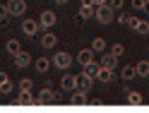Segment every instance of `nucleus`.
I'll return each mask as SVG.
<instances>
[{
  "label": "nucleus",
  "instance_id": "f257e3e1",
  "mask_svg": "<svg viewBox=\"0 0 149 113\" xmlns=\"http://www.w3.org/2000/svg\"><path fill=\"white\" fill-rule=\"evenodd\" d=\"M94 20H96L99 24H111V22H113V10H111V5H101V7H96Z\"/></svg>",
  "mask_w": 149,
  "mask_h": 113
},
{
  "label": "nucleus",
  "instance_id": "f03ea898",
  "mask_svg": "<svg viewBox=\"0 0 149 113\" xmlns=\"http://www.w3.org/2000/svg\"><path fill=\"white\" fill-rule=\"evenodd\" d=\"M17 106H36V96L31 94V89H19V96H15Z\"/></svg>",
  "mask_w": 149,
  "mask_h": 113
},
{
  "label": "nucleus",
  "instance_id": "7ed1b4c3",
  "mask_svg": "<svg viewBox=\"0 0 149 113\" xmlns=\"http://www.w3.org/2000/svg\"><path fill=\"white\" fill-rule=\"evenodd\" d=\"M55 22H58V17H55L53 10H43L41 17H39V24H41V29H53Z\"/></svg>",
  "mask_w": 149,
  "mask_h": 113
},
{
  "label": "nucleus",
  "instance_id": "20e7f679",
  "mask_svg": "<svg viewBox=\"0 0 149 113\" xmlns=\"http://www.w3.org/2000/svg\"><path fill=\"white\" fill-rule=\"evenodd\" d=\"M53 65H55L58 70H68L70 65H72V55H70V53H65V51L55 53V58H53Z\"/></svg>",
  "mask_w": 149,
  "mask_h": 113
},
{
  "label": "nucleus",
  "instance_id": "39448f33",
  "mask_svg": "<svg viewBox=\"0 0 149 113\" xmlns=\"http://www.w3.org/2000/svg\"><path fill=\"white\" fill-rule=\"evenodd\" d=\"M58 101V94H53V89H41L36 94V106H43V103H55Z\"/></svg>",
  "mask_w": 149,
  "mask_h": 113
},
{
  "label": "nucleus",
  "instance_id": "423d86ee",
  "mask_svg": "<svg viewBox=\"0 0 149 113\" xmlns=\"http://www.w3.org/2000/svg\"><path fill=\"white\" fill-rule=\"evenodd\" d=\"M91 80L89 75H84V72H79V75H74V89H82V91H89V87H91Z\"/></svg>",
  "mask_w": 149,
  "mask_h": 113
},
{
  "label": "nucleus",
  "instance_id": "0eeeda50",
  "mask_svg": "<svg viewBox=\"0 0 149 113\" xmlns=\"http://www.w3.org/2000/svg\"><path fill=\"white\" fill-rule=\"evenodd\" d=\"M39 29H41L39 20H24V22H22V31H24L26 36H36V34H39Z\"/></svg>",
  "mask_w": 149,
  "mask_h": 113
},
{
  "label": "nucleus",
  "instance_id": "6e6552de",
  "mask_svg": "<svg viewBox=\"0 0 149 113\" xmlns=\"http://www.w3.org/2000/svg\"><path fill=\"white\" fill-rule=\"evenodd\" d=\"M10 15H24L26 12V0H7Z\"/></svg>",
  "mask_w": 149,
  "mask_h": 113
},
{
  "label": "nucleus",
  "instance_id": "1a4fd4ad",
  "mask_svg": "<svg viewBox=\"0 0 149 113\" xmlns=\"http://www.w3.org/2000/svg\"><path fill=\"white\" fill-rule=\"evenodd\" d=\"M99 65H101V68H108V70H116V65H118V58H116V55L108 51V53H104V55H101Z\"/></svg>",
  "mask_w": 149,
  "mask_h": 113
},
{
  "label": "nucleus",
  "instance_id": "9d476101",
  "mask_svg": "<svg viewBox=\"0 0 149 113\" xmlns=\"http://www.w3.org/2000/svg\"><path fill=\"white\" fill-rule=\"evenodd\" d=\"M29 65H31V55L26 51H19L15 55V68H29Z\"/></svg>",
  "mask_w": 149,
  "mask_h": 113
},
{
  "label": "nucleus",
  "instance_id": "9b49d317",
  "mask_svg": "<svg viewBox=\"0 0 149 113\" xmlns=\"http://www.w3.org/2000/svg\"><path fill=\"white\" fill-rule=\"evenodd\" d=\"M55 43H58V39H55V34L53 31H46L43 36H41V46H43V48H55Z\"/></svg>",
  "mask_w": 149,
  "mask_h": 113
},
{
  "label": "nucleus",
  "instance_id": "f8f14e48",
  "mask_svg": "<svg viewBox=\"0 0 149 113\" xmlns=\"http://www.w3.org/2000/svg\"><path fill=\"white\" fill-rule=\"evenodd\" d=\"M74 60H77L79 65H87V63H91V60H94V51H91V48H84V51H79Z\"/></svg>",
  "mask_w": 149,
  "mask_h": 113
},
{
  "label": "nucleus",
  "instance_id": "ddd939ff",
  "mask_svg": "<svg viewBox=\"0 0 149 113\" xmlns=\"http://www.w3.org/2000/svg\"><path fill=\"white\" fill-rule=\"evenodd\" d=\"M82 68H84V70H82V72H84V75H89V77L94 80L96 75H99V70H101V65H99V63H94V60H91V63H87V65H82Z\"/></svg>",
  "mask_w": 149,
  "mask_h": 113
},
{
  "label": "nucleus",
  "instance_id": "4468645a",
  "mask_svg": "<svg viewBox=\"0 0 149 113\" xmlns=\"http://www.w3.org/2000/svg\"><path fill=\"white\" fill-rule=\"evenodd\" d=\"M125 101L130 103V106H139L144 99H142V94H139V91H125Z\"/></svg>",
  "mask_w": 149,
  "mask_h": 113
},
{
  "label": "nucleus",
  "instance_id": "2eb2a0df",
  "mask_svg": "<svg viewBox=\"0 0 149 113\" xmlns=\"http://www.w3.org/2000/svg\"><path fill=\"white\" fill-rule=\"evenodd\" d=\"M89 99H87V91H82V89H72V99H70V103L74 106V103H87Z\"/></svg>",
  "mask_w": 149,
  "mask_h": 113
},
{
  "label": "nucleus",
  "instance_id": "dca6fc26",
  "mask_svg": "<svg viewBox=\"0 0 149 113\" xmlns=\"http://www.w3.org/2000/svg\"><path fill=\"white\" fill-rule=\"evenodd\" d=\"M5 51L10 53V55H17V53L22 51V43H19V39H10V41H7V46H5Z\"/></svg>",
  "mask_w": 149,
  "mask_h": 113
},
{
  "label": "nucleus",
  "instance_id": "f3484780",
  "mask_svg": "<svg viewBox=\"0 0 149 113\" xmlns=\"http://www.w3.org/2000/svg\"><path fill=\"white\" fill-rule=\"evenodd\" d=\"M60 87H63V91H72L74 89V75H63Z\"/></svg>",
  "mask_w": 149,
  "mask_h": 113
},
{
  "label": "nucleus",
  "instance_id": "a211bd4d",
  "mask_svg": "<svg viewBox=\"0 0 149 113\" xmlns=\"http://www.w3.org/2000/svg\"><path fill=\"white\" fill-rule=\"evenodd\" d=\"M48 70H51V60H48V58H36V72L46 75Z\"/></svg>",
  "mask_w": 149,
  "mask_h": 113
},
{
  "label": "nucleus",
  "instance_id": "6ab92c4d",
  "mask_svg": "<svg viewBox=\"0 0 149 113\" xmlns=\"http://www.w3.org/2000/svg\"><path fill=\"white\" fill-rule=\"evenodd\" d=\"M135 68H137V77H149V60H139Z\"/></svg>",
  "mask_w": 149,
  "mask_h": 113
},
{
  "label": "nucleus",
  "instance_id": "aec40b11",
  "mask_svg": "<svg viewBox=\"0 0 149 113\" xmlns=\"http://www.w3.org/2000/svg\"><path fill=\"white\" fill-rule=\"evenodd\" d=\"M94 17V5H82L79 7V20H91Z\"/></svg>",
  "mask_w": 149,
  "mask_h": 113
},
{
  "label": "nucleus",
  "instance_id": "412c9836",
  "mask_svg": "<svg viewBox=\"0 0 149 113\" xmlns=\"http://www.w3.org/2000/svg\"><path fill=\"white\" fill-rule=\"evenodd\" d=\"M96 80H99V82H111V80H113V70L101 68V70H99V75H96Z\"/></svg>",
  "mask_w": 149,
  "mask_h": 113
},
{
  "label": "nucleus",
  "instance_id": "4be33fe9",
  "mask_svg": "<svg viewBox=\"0 0 149 113\" xmlns=\"http://www.w3.org/2000/svg\"><path fill=\"white\" fill-rule=\"evenodd\" d=\"M137 77V68L135 65H125L123 68V80H135Z\"/></svg>",
  "mask_w": 149,
  "mask_h": 113
},
{
  "label": "nucleus",
  "instance_id": "5701e85b",
  "mask_svg": "<svg viewBox=\"0 0 149 113\" xmlns=\"http://www.w3.org/2000/svg\"><path fill=\"white\" fill-rule=\"evenodd\" d=\"M91 51H94V53H104L106 51V41L104 39H94V41H91Z\"/></svg>",
  "mask_w": 149,
  "mask_h": 113
},
{
  "label": "nucleus",
  "instance_id": "b1692460",
  "mask_svg": "<svg viewBox=\"0 0 149 113\" xmlns=\"http://www.w3.org/2000/svg\"><path fill=\"white\" fill-rule=\"evenodd\" d=\"M135 31L142 34V36H147V34H149V22H147V20H139L137 27H135Z\"/></svg>",
  "mask_w": 149,
  "mask_h": 113
},
{
  "label": "nucleus",
  "instance_id": "393cba45",
  "mask_svg": "<svg viewBox=\"0 0 149 113\" xmlns=\"http://www.w3.org/2000/svg\"><path fill=\"white\" fill-rule=\"evenodd\" d=\"M12 89H15V84H12L10 80H7V77H5L3 82H0V94H10Z\"/></svg>",
  "mask_w": 149,
  "mask_h": 113
},
{
  "label": "nucleus",
  "instance_id": "a878e982",
  "mask_svg": "<svg viewBox=\"0 0 149 113\" xmlns=\"http://www.w3.org/2000/svg\"><path fill=\"white\" fill-rule=\"evenodd\" d=\"M111 53H113V55H116V58H120V55H123V53H125V48H123V43H116V46H113V48H111Z\"/></svg>",
  "mask_w": 149,
  "mask_h": 113
},
{
  "label": "nucleus",
  "instance_id": "bb28decb",
  "mask_svg": "<svg viewBox=\"0 0 149 113\" xmlns=\"http://www.w3.org/2000/svg\"><path fill=\"white\" fill-rule=\"evenodd\" d=\"M108 5H111V10H116V12L123 10V0H108Z\"/></svg>",
  "mask_w": 149,
  "mask_h": 113
},
{
  "label": "nucleus",
  "instance_id": "cd10ccee",
  "mask_svg": "<svg viewBox=\"0 0 149 113\" xmlns=\"http://www.w3.org/2000/svg\"><path fill=\"white\" fill-rule=\"evenodd\" d=\"M137 22H139V17L130 15V17H127V24H125V27H130V29H135V27H137Z\"/></svg>",
  "mask_w": 149,
  "mask_h": 113
},
{
  "label": "nucleus",
  "instance_id": "c85d7f7f",
  "mask_svg": "<svg viewBox=\"0 0 149 113\" xmlns=\"http://www.w3.org/2000/svg\"><path fill=\"white\" fill-rule=\"evenodd\" d=\"M127 17H130V12H120L116 22H118V24H127Z\"/></svg>",
  "mask_w": 149,
  "mask_h": 113
},
{
  "label": "nucleus",
  "instance_id": "c756f323",
  "mask_svg": "<svg viewBox=\"0 0 149 113\" xmlns=\"http://www.w3.org/2000/svg\"><path fill=\"white\" fill-rule=\"evenodd\" d=\"M10 17V10H7V5H0V20H7Z\"/></svg>",
  "mask_w": 149,
  "mask_h": 113
},
{
  "label": "nucleus",
  "instance_id": "7c9ffc66",
  "mask_svg": "<svg viewBox=\"0 0 149 113\" xmlns=\"http://www.w3.org/2000/svg\"><path fill=\"white\" fill-rule=\"evenodd\" d=\"M19 89H31V80H29V77L22 80V82H19Z\"/></svg>",
  "mask_w": 149,
  "mask_h": 113
},
{
  "label": "nucleus",
  "instance_id": "2f4dec72",
  "mask_svg": "<svg viewBox=\"0 0 149 113\" xmlns=\"http://www.w3.org/2000/svg\"><path fill=\"white\" fill-rule=\"evenodd\" d=\"M132 7H135V10H142V7H144V0H132Z\"/></svg>",
  "mask_w": 149,
  "mask_h": 113
},
{
  "label": "nucleus",
  "instance_id": "473e14b6",
  "mask_svg": "<svg viewBox=\"0 0 149 113\" xmlns=\"http://www.w3.org/2000/svg\"><path fill=\"white\" fill-rule=\"evenodd\" d=\"M91 5H94V7H101V5H108V0H91Z\"/></svg>",
  "mask_w": 149,
  "mask_h": 113
},
{
  "label": "nucleus",
  "instance_id": "72a5a7b5",
  "mask_svg": "<svg viewBox=\"0 0 149 113\" xmlns=\"http://www.w3.org/2000/svg\"><path fill=\"white\" fill-rule=\"evenodd\" d=\"M144 12H149V0H144V7H142Z\"/></svg>",
  "mask_w": 149,
  "mask_h": 113
},
{
  "label": "nucleus",
  "instance_id": "f704fd0d",
  "mask_svg": "<svg viewBox=\"0 0 149 113\" xmlns=\"http://www.w3.org/2000/svg\"><path fill=\"white\" fill-rule=\"evenodd\" d=\"M55 3H58V5H65V3H68V0H55Z\"/></svg>",
  "mask_w": 149,
  "mask_h": 113
},
{
  "label": "nucleus",
  "instance_id": "c9c22d12",
  "mask_svg": "<svg viewBox=\"0 0 149 113\" xmlns=\"http://www.w3.org/2000/svg\"><path fill=\"white\" fill-rule=\"evenodd\" d=\"M5 77H7V75H5V72H0V82H3V80H5Z\"/></svg>",
  "mask_w": 149,
  "mask_h": 113
}]
</instances>
